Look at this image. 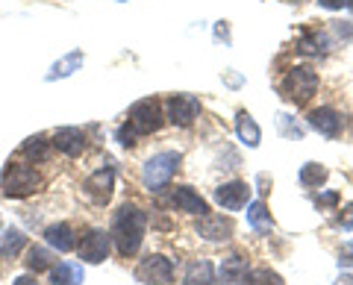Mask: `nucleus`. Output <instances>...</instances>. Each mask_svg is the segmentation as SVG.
Here are the masks:
<instances>
[{
  "mask_svg": "<svg viewBox=\"0 0 353 285\" xmlns=\"http://www.w3.org/2000/svg\"><path fill=\"white\" fill-rule=\"evenodd\" d=\"M145 229H148V218L136 203H124L112 215V229H109V233H112L118 253L124 259L139 253L141 241H145Z\"/></svg>",
  "mask_w": 353,
  "mask_h": 285,
  "instance_id": "1",
  "label": "nucleus"
},
{
  "mask_svg": "<svg viewBox=\"0 0 353 285\" xmlns=\"http://www.w3.org/2000/svg\"><path fill=\"white\" fill-rule=\"evenodd\" d=\"M183 156L176 150H162V153H153V156L141 165V182H145L148 191H162L165 185L171 182V177L176 173V168H180Z\"/></svg>",
  "mask_w": 353,
  "mask_h": 285,
  "instance_id": "2",
  "label": "nucleus"
},
{
  "mask_svg": "<svg viewBox=\"0 0 353 285\" xmlns=\"http://www.w3.org/2000/svg\"><path fill=\"white\" fill-rule=\"evenodd\" d=\"M315 92H318V71L306 68V65H297V68L285 71V76L280 80V94L285 101H292L294 106H303Z\"/></svg>",
  "mask_w": 353,
  "mask_h": 285,
  "instance_id": "3",
  "label": "nucleus"
},
{
  "mask_svg": "<svg viewBox=\"0 0 353 285\" xmlns=\"http://www.w3.org/2000/svg\"><path fill=\"white\" fill-rule=\"evenodd\" d=\"M39 185H41L39 171L30 165H9L3 171V177H0V191H3V197H15V200L39 191Z\"/></svg>",
  "mask_w": 353,
  "mask_h": 285,
  "instance_id": "4",
  "label": "nucleus"
},
{
  "mask_svg": "<svg viewBox=\"0 0 353 285\" xmlns=\"http://www.w3.org/2000/svg\"><path fill=\"white\" fill-rule=\"evenodd\" d=\"M127 124L136 129L139 136L157 133V129L162 127V109H159V103L153 101V97H145V101L132 103L130 106V115H127Z\"/></svg>",
  "mask_w": 353,
  "mask_h": 285,
  "instance_id": "5",
  "label": "nucleus"
},
{
  "mask_svg": "<svg viewBox=\"0 0 353 285\" xmlns=\"http://www.w3.org/2000/svg\"><path fill=\"white\" fill-rule=\"evenodd\" d=\"M165 118L174 127H192L201 118V101L194 94H171L165 101Z\"/></svg>",
  "mask_w": 353,
  "mask_h": 285,
  "instance_id": "6",
  "label": "nucleus"
},
{
  "mask_svg": "<svg viewBox=\"0 0 353 285\" xmlns=\"http://www.w3.org/2000/svg\"><path fill=\"white\" fill-rule=\"evenodd\" d=\"M136 279L145 285H171L174 282V265L168 256L153 253L148 259H141V265L136 268Z\"/></svg>",
  "mask_w": 353,
  "mask_h": 285,
  "instance_id": "7",
  "label": "nucleus"
},
{
  "mask_svg": "<svg viewBox=\"0 0 353 285\" xmlns=\"http://www.w3.org/2000/svg\"><path fill=\"white\" fill-rule=\"evenodd\" d=\"M80 250V259L88 262V265H101L106 262L109 250H112V233H106V229H88L83 235V241L77 244Z\"/></svg>",
  "mask_w": 353,
  "mask_h": 285,
  "instance_id": "8",
  "label": "nucleus"
},
{
  "mask_svg": "<svg viewBox=\"0 0 353 285\" xmlns=\"http://www.w3.org/2000/svg\"><path fill=\"white\" fill-rule=\"evenodd\" d=\"M306 124L315 129V133H321L324 138H339L341 133H345V115L339 112V109H333V106H318V109H312L309 112V118H306Z\"/></svg>",
  "mask_w": 353,
  "mask_h": 285,
  "instance_id": "9",
  "label": "nucleus"
},
{
  "mask_svg": "<svg viewBox=\"0 0 353 285\" xmlns=\"http://www.w3.org/2000/svg\"><path fill=\"white\" fill-rule=\"evenodd\" d=\"M215 203L221 206V209H227V212L248 209V203H250V185L241 182V180L218 185V189H215Z\"/></svg>",
  "mask_w": 353,
  "mask_h": 285,
  "instance_id": "10",
  "label": "nucleus"
},
{
  "mask_svg": "<svg viewBox=\"0 0 353 285\" xmlns=\"http://www.w3.org/2000/svg\"><path fill=\"white\" fill-rule=\"evenodd\" d=\"M85 194L92 197L94 203H109V197H112V191H115V171L112 168H101V171H94L92 177L85 180Z\"/></svg>",
  "mask_w": 353,
  "mask_h": 285,
  "instance_id": "11",
  "label": "nucleus"
},
{
  "mask_svg": "<svg viewBox=\"0 0 353 285\" xmlns=\"http://www.w3.org/2000/svg\"><path fill=\"white\" fill-rule=\"evenodd\" d=\"M194 233L206 241H230L233 238V221L224 215H203L201 221H197Z\"/></svg>",
  "mask_w": 353,
  "mask_h": 285,
  "instance_id": "12",
  "label": "nucleus"
},
{
  "mask_svg": "<svg viewBox=\"0 0 353 285\" xmlns=\"http://www.w3.org/2000/svg\"><path fill=\"white\" fill-rule=\"evenodd\" d=\"M248 273H250L248 259L239 256V253H230L224 262H221L218 282H221V285H245V282H248Z\"/></svg>",
  "mask_w": 353,
  "mask_h": 285,
  "instance_id": "13",
  "label": "nucleus"
},
{
  "mask_svg": "<svg viewBox=\"0 0 353 285\" xmlns=\"http://www.w3.org/2000/svg\"><path fill=\"white\" fill-rule=\"evenodd\" d=\"M171 203L176 206L180 212H189V215H209V206L201 194H197L192 185H176L174 194H171Z\"/></svg>",
  "mask_w": 353,
  "mask_h": 285,
  "instance_id": "14",
  "label": "nucleus"
},
{
  "mask_svg": "<svg viewBox=\"0 0 353 285\" xmlns=\"http://www.w3.org/2000/svg\"><path fill=\"white\" fill-rule=\"evenodd\" d=\"M53 147L65 156H80L85 150V133L80 127H59L57 136H53Z\"/></svg>",
  "mask_w": 353,
  "mask_h": 285,
  "instance_id": "15",
  "label": "nucleus"
},
{
  "mask_svg": "<svg viewBox=\"0 0 353 285\" xmlns=\"http://www.w3.org/2000/svg\"><path fill=\"white\" fill-rule=\"evenodd\" d=\"M333 48V39L327 32H318V30H303L301 39H297V50L306 53V56H324Z\"/></svg>",
  "mask_w": 353,
  "mask_h": 285,
  "instance_id": "16",
  "label": "nucleus"
},
{
  "mask_svg": "<svg viewBox=\"0 0 353 285\" xmlns=\"http://www.w3.org/2000/svg\"><path fill=\"white\" fill-rule=\"evenodd\" d=\"M44 241H48L53 250H59V253H71L77 247V235L68 224H50L44 229Z\"/></svg>",
  "mask_w": 353,
  "mask_h": 285,
  "instance_id": "17",
  "label": "nucleus"
},
{
  "mask_svg": "<svg viewBox=\"0 0 353 285\" xmlns=\"http://www.w3.org/2000/svg\"><path fill=\"white\" fill-rule=\"evenodd\" d=\"M83 62H85L83 50H71V53H65V56H62L59 62H53V68L48 71V76H44V80H48V83L65 80V76H71L74 71H80V68H83Z\"/></svg>",
  "mask_w": 353,
  "mask_h": 285,
  "instance_id": "18",
  "label": "nucleus"
},
{
  "mask_svg": "<svg viewBox=\"0 0 353 285\" xmlns=\"http://www.w3.org/2000/svg\"><path fill=\"white\" fill-rule=\"evenodd\" d=\"M248 224H250L253 233H259V235H268L271 229H274L271 212H268V206H265V200H253V203H248Z\"/></svg>",
  "mask_w": 353,
  "mask_h": 285,
  "instance_id": "19",
  "label": "nucleus"
},
{
  "mask_svg": "<svg viewBox=\"0 0 353 285\" xmlns=\"http://www.w3.org/2000/svg\"><path fill=\"white\" fill-rule=\"evenodd\" d=\"M215 268H212V262H206V259H197L192 262L189 268H185V277H183V285H215Z\"/></svg>",
  "mask_w": 353,
  "mask_h": 285,
  "instance_id": "20",
  "label": "nucleus"
},
{
  "mask_svg": "<svg viewBox=\"0 0 353 285\" xmlns=\"http://www.w3.org/2000/svg\"><path fill=\"white\" fill-rule=\"evenodd\" d=\"M236 133H239V138L245 141L248 147H259L262 129H259L256 120H253V115H248V112H239L236 115Z\"/></svg>",
  "mask_w": 353,
  "mask_h": 285,
  "instance_id": "21",
  "label": "nucleus"
},
{
  "mask_svg": "<svg viewBox=\"0 0 353 285\" xmlns=\"http://www.w3.org/2000/svg\"><path fill=\"white\" fill-rule=\"evenodd\" d=\"M83 268L74 262H62L50 271V285H83Z\"/></svg>",
  "mask_w": 353,
  "mask_h": 285,
  "instance_id": "22",
  "label": "nucleus"
},
{
  "mask_svg": "<svg viewBox=\"0 0 353 285\" xmlns=\"http://www.w3.org/2000/svg\"><path fill=\"white\" fill-rule=\"evenodd\" d=\"M330 177V171L324 165H318V162H306V165L301 168V173H297V180H301L303 189H318V185H324Z\"/></svg>",
  "mask_w": 353,
  "mask_h": 285,
  "instance_id": "23",
  "label": "nucleus"
},
{
  "mask_svg": "<svg viewBox=\"0 0 353 285\" xmlns=\"http://www.w3.org/2000/svg\"><path fill=\"white\" fill-rule=\"evenodd\" d=\"M24 247H27V235L21 229H6L3 241H0V259H15Z\"/></svg>",
  "mask_w": 353,
  "mask_h": 285,
  "instance_id": "24",
  "label": "nucleus"
},
{
  "mask_svg": "<svg viewBox=\"0 0 353 285\" xmlns=\"http://www.w3.org/2000/svg\"><path fill=\"white\" fill-rule=\"evenodd\" d=\"M21 153H24L30 162H48V159H50V147H48V141H44L41 136L27 138L24 147H21Z\"/></svg>",
  "mask_w": 353,
  "mask_h": 285,
  "instance_id": "25",
  "label": "nucleus"
},
{
  "mask_svg": "<svg viewBox=\"0 0 353 285\" xmlns=\"http://www.w3.org/2000/svg\"><path fill=\"white\" fill-rule=\"evenodd\" d=\"M27 268L30 271H53V253L48 247H30L27 253Z\"/></svg>",
  "mask_w": 353,
  "mask_h": 285,
  "instance_id": "26",
  "label": "nucleus"
},
{
  "mask_svg": "<svg viewBox=\"0 0 353 285\" xmlns=\"http://www.w3.org/2000/svg\"><path fill=\"white\" fill-rule=\"evenodd\" d=\"M277 124H280V129H283V136H292V138H303V129L297 127V124H292V118L289 115H277Z\"/></svg>",
  "mask_w": 353,
  "mask_h": 285,
  "instance_id": "27",
  "label": "nucleus"
},
{
  "mask_svg": "<svg viewBox=\"0 0 353 285\" xmlns=\"http://www.w3.org/2000/svg\"><path fill=\"white\" fill-rule=\"evenodd\" d=\"M312 203H315V209H333V206L339 203V194H336V191L315 194V197H312Z\"/></svg>",
  "mask_w": 353,
  "mask_h": 285,
  "instance_id": "28",
  "label": "nucleus"
},
{
  "mask_svg": "<svg viewBox=\"0 0 353 285\" xmlns=\"http://www.w3.org/2000/svg\"><path fill=\"white\" fill-rule=\"evenodd\" d=\"M136 129H132L130 124H124V127H118V133H115V138L121 141V145H124V147H132V145H136Z\"/></svg>",
  "mask_w": 353,
  "mask_h": 285,
  "instance_id": "29",
  "label": "nucleus"
},
{
  "mask_svg": "<svg viewBox=\"0 0 353 285\" xmlns=\"http://www.w3.org/2000/svg\"><path fill=\"white\" fill-rule=\"evenodd\" d=\"M339 268H353V241H345L339 247Z\"/></svg>",
  "mask_w": 353,
  "mask_h": 285,
  "instance_id": "30",
  "label": "nucleus"
},
{
  "mask_svg": "<svg viewBox=\"0 0 353 285\" xmlns=\"http://www.w3.org/2000/svg\"><path fill=\"white\" fill-rule=\"evenodd\" d=\"M339 226L345 229V233H350V229H353V203H347L345 209H341V215H339Z\"/></svg>",
  "mask_w": 353,
  "mask_h": 285,
  "instance_id": "31",
  "label": "nucleus"
},
{
  "mask_svg": "<svg viewBox=\"0 0 353 285\" xmlns=\"http://www.w3.org/2000/svg\"><path fill=\"white\" fill-rule=\"evenodd\" d=\"M318 6L324 9H333V12H339V9H350L353 0H318Z\"/></svg>",
  "mask_w": 353,
  "mask_h": 285,
  "instance_id": "32",
  "label": "nucleus"
},
{
  "mask_svg": "<svg viewBox=\"0 0 353 285\" xmlns=\"http://www.w3.org/2000/svg\"><path fill=\"white\" fill-rule=\"evenodd\" d=\"M336 32L341 39H353V21H341V24H336Z\"/></svg>",
  "mask_w": 353,
  "mask_h": 285,
  "instance_id": "33",
  "label": "nucleus"
},
{
  "mask_svg": "<svg viewBox=\"0 0 353 285\" xmlns=\"http://www.w3.org/2000/svg\"><path fill=\"white\" fill-rule=\"evenodd\" d=\"M215 36H218V39H224V41H230V27H227V21H221V24H218Z\"/></svg>",
  "mask_w": 353,
  "mask_h": 285,
  "instance_id": "34",
  "label": "nucleus"
},
{
  "mask_svg": "<svg viewBox=\"0 0 353 285\" xmlns=\"http://www.w3.org/2000/svg\"><path fill=\"white\" fill-rule=\"evenodd\" d=\"M12 285H39V282L32 279V277H18V279H15Z\"/></svg>",
  "mask_w": 353,
  "mask_h": 285,
  "instance_id": "35",
  "label": "nucleus"
},
{
  "mask_svg": "<svg viewBox=\"0 0 353 285\" xmlns=\"http://www.w3.org/2000/svg\"><path fill=\"white\" fill-rule=\"evenodd\" d=\"M245 285H262V282H245Z\"/></svg>",
  "mask_w": 353,
  "mask_h": 285,
  "instance_id": "36",
  "label": "nucleus"
},
{
  "mask_svg": "<svg viewBox=\"0 0 353 285\" xmlns=\"http://www.w3.org/2000/svg\"><path fill=\"white\" fill-rule=\"evenodd\" d=\"M118 3H127V0H118Z\"/></svg>",
  "mask_w": 353,
  "mask_h": 285,
  "instance_id": "37",
  "label": "nucleus"
}]
</instances>
